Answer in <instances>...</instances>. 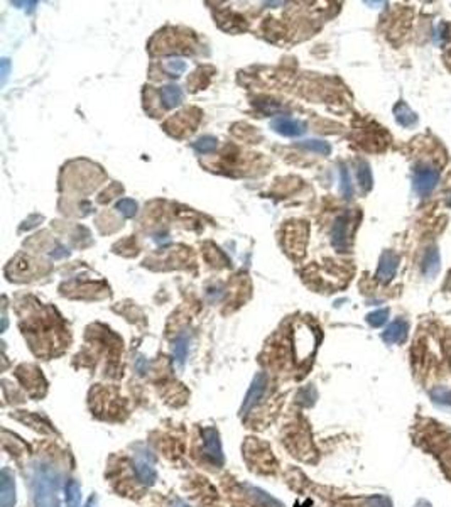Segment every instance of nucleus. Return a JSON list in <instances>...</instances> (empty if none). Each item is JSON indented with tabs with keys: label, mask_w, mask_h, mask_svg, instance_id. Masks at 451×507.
I'll return each instance as SVG.
<instances>
[{
	"label": "nucleus",
	"mask_w": 451,
	"mask_h": 507,
	"mask_svg": "<svg viewBox=\"0 0 451 507\" xmlns=\"http://www.w3.org/2000/svg\"><path fill=\"white\" fill-rule=\"evenodd\" d=\"M34 507H60L61 472L48 460H39L31 472Z\"/></svg>",
	"instance_id": "f257e3e1"
},
{
	"label": "nucleus",
	"mask_w": 451,
	"mask_h": 507,
	"mask_svg": "<svg viewBox=\"0 0 451 507\" xmlns=\"http://www.w3.org/2000/svg\"><path fill=\"white\" fill-rule=\"evenodd\" d=\"M134 472L139 482L144 485H154L158 480V472H155V458L150 448L139 445L134 450Z\"/></svg>",
	"instance_id": "f03ea898"
},
{
	"label": "nucleus",
	"mask_w": 451,
	"mask_h": 507,
	"mask_svg": "<svg viewBox=\"0 0 451 507\" xmlns=\"http://www.w3.org/2000/svg\"><path fill=\"white\" fill-rule=\"evenodd\" d=\"M320 342V335L308 325H298L294 330V355L298 362L308 360L315 353L316 345Z\"/></svg>",
	"instance_id": "7ed1b4c3"
},
{
	"label": "nucleus",
	"mask_w": 451,
	"mask_h": 507,
	"mask_svg": "<svg viewBox=\"0 0 451 507\" xmlns=\"http://www.w3.org/2000/svg\"><path fill=\"white\" fill-rule=\"evenodd\" d=\"M201 436H203V452L206 458L213 465L222 467L225 463V457H223V448H222V441H220L218 431L215 428H205L201 431Z\"/></svg>",
	"instance_id": "20e7f679"
},
{
	"label": "nucleus",
	"mask_w": 451,
	"mask_h": 507,
	"mask_svg": "<svg viewBox=\"0 0 451 507\" xmlns=\"http://www.w3.org/2000/svg\"><path fill=\"white\" fill-rule=\"evenodd\" d=\"M265 389H267V375H265L264 372H259V374L253 377L250 387H248L245 398H244V403H242V407H240L242 416H247L248 412L259 404V401L262 399V396L265 392Z\"/></svg>",
	"instance_id": "39448f33"
},
{
	"label": "nucleus",
	"mask_w": 451,
	"mask_h": 507,
	"mask_svg": "<svg viewBox=\"0 0 451 507\" xmlns=\"http://www.w3.org/2000/svg\"><path fill=\"white\" fill-rule=\"evenodd\" d=\"M348 229H350V215L343 213L342 217L335 220L331 229V243L338 252L348 250Z\"/></svg>",
	"instance_id": "423d86ee"
},
{
	"label": "nucleus",
	"mask_w": 451,
	"mask_h": 507,
	"mask_svg": "<svg viewBox=\"0 0 451 507\" xmlns=\"http://www.w3.org/2000/svg\"><path fill=\"white\" fill-rule=\"evenodd\" d=\"M439 181V173L435 167H424L416 171L414 174V190L416 193L421 196L429 195L433 190L436 188V184Z\"/></svg>",
	"instance_id": "0eeeda50"
},
{
	"label": "nucleus",
	"mask_w": 451,
	"mask_h": 507,
	"mask_svg": "<svg viewBox=\"0 0 451 507\" xmlns=\"http://www.w3.org/2000/svg\"><path fill=\"white\" fill-rule=\"evenodd\" d=\"M399 269V255L394 254L392 250H385V252L380 255V260H379V267H377V281L380 283H390L394 276L397 274Z\"/></svg>",
	"instance_id": "6e6552de"
},
{
	"label": "nucleus",
	"mask_w": 451,
	"mask_h": 507,
	"mask_svg": "<svg viewBox=\"0 0 451 507\" xmlns=\"http://www.w3.org/2000/svg\"><path fill=\"white\" fill-rule=\"evenodd\" d=\"M270 127L281 136L286 137H299L306 132V124L296 119H289V117H277L270 122Z\"/></svg>",
	"instance_id": "1a4fd4ad"
},
{
	"label": "nucleus",
	"mask_w": 451,
	"mask_h": 507,
	"mask_svg": "<svg viewBox=\"0 0 451 507\" xmlns=\"http://www.w3.org/2000/svg\"><path fill=\"white\" fill-rule=\"evenodd\" d=\"M0 505L2 507H14L15 504V482L14 475L10 474L9 468H4L0 474Z\"/></svg>",
	"instance_id": "9d476101"
},
{
	"label": "nucleus",
	"mask_w": 451,
	"mask_h": 507,
	"mask_svg": "<svg viewBox=\"0 0 451 507\" xmlns=\"http://www.w3.org/2000/svg\"><path fill=\"white\" fill-rule=\"evenodd\" d=\"M407 331H409V323L404 322V320H396L394 323H390L385 328V331L382 333V338L385 343H389V345H397V343H402L406 340Z\"/></svg>",
	"instance_id": "9b49d317"
},
{
	"label": "nucleus",
	"mask_w": 451,
	"mask_h": 507,
	"mask_svg": "<svg viewBox=\"0 0 451 507\" xmlns=\"http://www.w3.org/2000/svg\"><path fill=\"white\" fill-rule=\"evenodd\" d=\"M159 97L164 108H174L183 102V90L178 85H166L161 88Z\"/></svg>",
	"instance_id": "f8f14e48"
},
{
	"label": "nucleus",
	"mask_w": 451,
	"mask_h": 507,
	"mask_svg": "<svg viewBox=\"0 0 451 507\" xmlns=\"http://www.w3.org/2000/svg\"><path fill=\"white\" fill-rule=\"evenodd\" d=\"M188 352H189V335L179 333L176 336V340L172 342V357H174V362L179 367H183L184 362H186Z\"/></svg>",
	"instance_id": "ddd939ff"
},
{
	"label": "nucleus",
	"mask_w": 451,
	"mask_h": 507,
	"mask_svg": "<svg viewBox=\"0 0 451 507\" xmlns=\"http://www.w3.org/2000/svg\"><path fill=\"white\" fill-rule=\"evenodd\" d=\"M423 272L427 279H433L439 272V252L436 247H429L423 257Z\"/></svg>",
	"instance_id": "4468645a"
},
{
	"label": "nucleus",
	"mask_w": 451,
	"mask_h": 507,
	"mask_svg": "<svg viewBox=\"0 0 451 507\" xmlns=\"http://www.w3.org/2000/svg\"><path fill=\"white\" fill-rule=\"evenodd\" d=\"M245 489H247L248 495L253 499V502H256L259 507H284L277 499L270 497L269 494H265L264 491H260V489H257V487L245 485Z\"/></svg>",
	"instance_id": "2eb2a0df"
},
{
	"label": "nucleus",
	"mask_w": 451,
	"mask_h": 507,
	"mask_svg": "<svg viewBox=\"0 0 451 507\" xmlns=\"http://www.w3.org/2000/svg\"><path fill=\"white\" fill-rule=\"evenodd\" d=\"M394 117H396V120H397L402 127H414L416 124H418V115H416V114L413 112V110H410L404 102H401V103H397V105H396V108H394Z\"/></svg>",
	"instance_id": "dca6fc26"
},
{
	"label": "nucleus",
	"mask_w": 451,
	"mask_h": 507,
	"mask_svg": "<svg viewBox=\"0 0 451 507\" xmlns=\"http://www.w3.org/2000/svg\"><path fill=\"white\" fill-rule=\"evenodd\" d=\"M65 497L68 507H82V487L74 479H69L65 487Z\"/></svg>",
	"instance_id": "f3484780"
},
{
	"label": "nucleus",
	"mask_w": 451,
	"mask_h": 507,
	"mask_svg": "<svg viewBox=\"0 0 451 507\" xmlns=\"http://www.w3.org/2000/svg\"><path fill=\"white\" fill-rule=\"evenodd\" d=\"M298 147H303L306 151H311V153H316V154H323V156H328L331 153V145L325 141H320V139H308V141H303V142H298L296 144Z\"/></svg>",
	"instance_id": "a211bd4d"
},
{
	"label": "nucleus",
	"mask_w": 451,
	"mask_h": 507,
	"mask_svg": "<svg viewBox=\"0 0 451 507\" xmlns=\"http://www.w3.org/2000/svg\"><path fill=\"white\" fill-rule=\"evenodd\" d=\"M357 179H358V184L363 191H368L372 188V171H370V166L367 162H360L357 169Z\"/></svg>",
	"instance_id": "6ab92c4d"
},
{
	"label": "nucleus",
	"mask_w": 451,
	"mask_h": 507,
	"mask_svg": "<svg viewBox=\"0 0 451 507\" xmlns=\"http://www.w3.org/2000/svg\"><path fill=\"white\" fill-rule=\"evenodd\" d=\"M137 203L134 200H130V198H122V200H119L117 201V205H115V210L122 215V217L125 218H132V217H135V213H137Z\"/></svg>",
	"instance_id": "aec40b11"
},
{
	"label": "nucleus",
	"mask_w": 451,
	"mask_h": 507,
	"mask_svg": "<svg viewBox=\"0 0 451 507\" xmlns=\"http://www.w3.org/2000/svg\"><path fill=\"white\" fill-rule=\"evenodd\" d=\"M340 190L345 196V200H350L354 196V186H351V179L348 174V169L346 166H340Z\"/></svg>",
	"instance_id": "412c9836"
},
{
	"label": "nucleus",
	"mask_w": 451,
	"mask_h": 507,
	"mask_svg": "<svg viewBox=\"0 0 451 507\" xmlns=\"http://www.w3.org/2000/svg\"><path fill=\"white\" fill-rule=\"evenodd\" d=\"M193 147L196 153H200V154H208V153H213V151H217L218 147V141L215 137H211V136H206V137H201L198 139L194 144H193Z\"/></svg>",
	"instance_id": "4be33fe9"
},
{
	"label": "nucleus",
	"mask_w": 451,
	"mask_h": 507,
	"mask_svg": "<svg viewBox=\"0 0 451 507\" xmlns=\"http://www.w3.org/2000/svg\"><path fill=\"white\" fill-rule=\"evenodd\" d=\"M431 398L436 404L451 406V390L446 387H436L431 390Z\"/></svg>",
	"instance_id": "5701e85b"
},
{
	"label": "nucleus",
	"mask_w": 451,
	"mask_h": 507,
	"mask_svg": "<svg viewBox=\"0 0 451 507\" xmlns=\"http://www.w3.org/2000/svg\"><path fill=\"white\" fill-rule=\"evenodd\" d=\"M387 318H389V310L384 308V310H377L367 314V323L370 326H374V328H379V326H382L387 322Z\"/></svg>",
	"instance_id": "b1692460"
},
{
	"label": "nucleus",
	"mask_w": 451,
	"mask_h": 507,
	"mask_svg": "<svg viewBox=\"0 0 451 507\" xmlns=\"http://www.w3.org/2000/svg\"><path fill=\"white\" fill-rule=\"evenodd\" d=\"M166 69L169 71L171 77H179L181 73L186 71V63L183 60H171V61H167Z\"/></svg>",
	"instance_id": "393cba45"
},
{
	"label": "nucleus",
	"mask_w": 451,
	"mask_h": 507,
	"mask_svg": "<svg viewBox=\"0 0 451 507\" xmlns=\"http://www.w3.org/2000/svg\"><path fill=\"white\" fill-rule=\"evenodd\" d=\"M367 507H392V502L387 497H372L367 502Z\"/></svg>",
	"instance_id": "a878e982"
},
{
	"label": "nucleus",
	"mask_w": 451,
	"mask_h": 507,
	"mask_svg": "<svg viewBox=\"0 0 451 507\" xmlns=\"http://www.w3.org/2000/svg\"><path fill=\"white\" fill-rule=\"evenodd\" d=\"M135 370L139 372L141 375H146L147 372H149V362H147V359L146 357H137L135 359Z\"/></svg>",
	"instance_id": "bb28decb"
},
{
	"label": "nucleus",
	"mask_w": 451,
	"mask_h": 507,
	"mask_svg": "<svg viewBox=\"0 0 451 507\" xmlns=\"http://www.w3.org/2000/svg\"><path fill=\"white\" fill-rule=\"evenodd\" d=\"M0 66H2V83H5L9 77V71H10V61L7 58H4V60L0 61Z\"/></svg>",
	"instance_id": "cd10ccee"
},
{
	"label": "nucleus",
	"mask_w": 451,
	"mask_h": 507,
	"mask_svg": "<svg viewBox=\"0 0 451 507\" xmlns=\"http://www.w3.org/2000/svg\"><path fill=\"white\" fill-rule=\"evenodd\" d=\"M66 255H69V250L66 247H61V246L51 252V257L53 259H61V257H66Z\"/></svg>",
	"instance_id": "c85d7f7f"
},
{
	"label": "nucleus",
	"mask_w": 451,
	"mask_h": 507,
	"mask_svg": "<svg viewBox=\"0 0 451 507\" xmlns=\"http://www.w3.org/2000/svg\"><path fill=\"white\" fill-rule=\"evenodd\" d=\"M169 507H191V505H189L188 502H184V500H181V499H174L169 504Z\"/></svg>",
	"instance_id": "c756f323"
},
{
	"label": "nucleus",
	"mask_w": 451,
	"mask_h": 507,
	"mask_svg": "<svg viewBox=\"0 0 451 507\" xmlns=\"http://www.w3.org/2000/svg\"><path fill=\"white\" fill-rule=\"evenodd\" d=\"M85 507H98V497H96V495H91Z\"/></svg>",
	"instance_id": "7c9ffc66"
},
{
	"label": "nucleus",
	"mask_w": 451,
	"mask_h": 507,
	"mask_svg": "<svg viewBox=\"0 0 451 507\" xmlns=\"http://www.w3.org/2000/svg\"><path fill=\"white\" fill-rule=\"evenodd\" d=\"M418 507H431V505H429V502H426V500H419Z\"/></svg>",
	"instance_id": "2f4dec72"
}]
</instances>
